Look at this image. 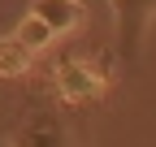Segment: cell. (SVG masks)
Wrapping results in <instances>:
<instances>
[{"label":"cell","mask_w":156,"mask_h":147,"mask_svg":"<svg viewBox=\"0 0 156 147\" xmlns=\"http://www.w3.org/2000/svg\"><path fill=\"white\" fill-rule=\"evenodd\" d=\"M113 9V43H117V61L122 65H139L143 61V43H147V26L156 17V0H104Z\"/></svg>","instance_id":"obj_1"},{"label":"cell","mask_w":156,"mask_h":147,"mask_svg":"<svg viewBox=\"0 0 156 147\" xmlns=\"http://www.w3.org/2000/svg\"><path fill=\"white\" fill-rule=\"evenodd\" d=\"M9 147H74V134H69V125L61 121V113L35 108V113H26L22 121H17Z\"/></svg>","instance_id":"obj_2"},{"label":"cell","mask_w":156,"mask_h":147,"mask_svg":"<svg viewBox=\"0 0 156 147\" xmlns=\"http://www.w3.org/2000/svg\"><path fill=\"white\" fill-rule=\"evenodd\" d=\"M30 17H39L52 35H69L83 22V0H35Z\"/></svg>","instance_id":"obj_3"},{"label":"cell","mask_w":156,"mask_h":147,"mask_svg":"<svg viewBox=\"0 0 156 147\" xmlns=\"http://www.w3.org/2000/svg\"><path fill=\"white\" fill-rule=\"evenodd\" d=\"M30 65V52L17 43V35H5L0 39V78H13V74H22Z\"/></svg>","instance_id":"obj_4"},{"label":"cell","mask_w":156,"mask_h":147,"mask_svg":"<svg viewBox=\"0 0 156 147\" xmlns=\"http://www.w3.org/2000/svg\"><path fill=\"white\" fill-rule=\"evenodd\" d=\"M52 39H56V35H52V30H48L44 22H39V17H30V13L22 17V26H17V43H22V48L30 52V56H35L39 48H48Z\"/></svg>","instance_id":"obj_5"},{"label":"cell","mask_w":156,"mask_h":147,"mask_svg":"<svg viewBox=\"0 0 156 147\" xmlns=\"http://www.w3.org/2000/svg\"><path fill=\"white\" fill-rule=\"evenodd\" d=\"M0 147H9V143H5V138H0Z\"/></svg>","instance_id":"obj_6"}]
</instances>
